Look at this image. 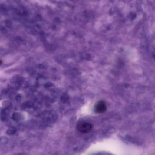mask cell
<instances>
[{"label": "cell", "mask_w": 155, "mask_h": 155, "mask_svg": "<svg viewBox=\"0 0 155 155\" xmlns=\"http://www.w3.org/2000/svg\"><path fill=\"white\" fill-rule=\"evenodd\" d=\"M93 126L88 122H80L77 125V130L83 133H87L91 132L92 130Z\"/></svg>", "instance_id": "cell-1"}, {"label": "cell", "mask_w": 155, "mask_h": 155, "mask_svg": "<svg viewBox=\"0 0 155 155\" xmlns=\"http://www.w3.org/2000/svg\"><path fill=\"white\" fill-rule=\"evenodd\" d=\"M107 109L105 102L103 101L100 100L95 104L94 110V111L97 113H102L105 112Z\"/></svg>", "instance_id": "cell-2"}, {"label": "cell", "mask_w": 155, "mask_h": 155, "mask_svg": "<svg viewBox=\"0 0 155 155\" xmlns=\"http://www.w3.org/2000/svg\"><path fill=\"white\" fill-rule=\"evenodd\" d=\"M2 61L1 60H0V65L2 64Z\"/></svg>", "instance_id": "cell-3"}]
</instances>
